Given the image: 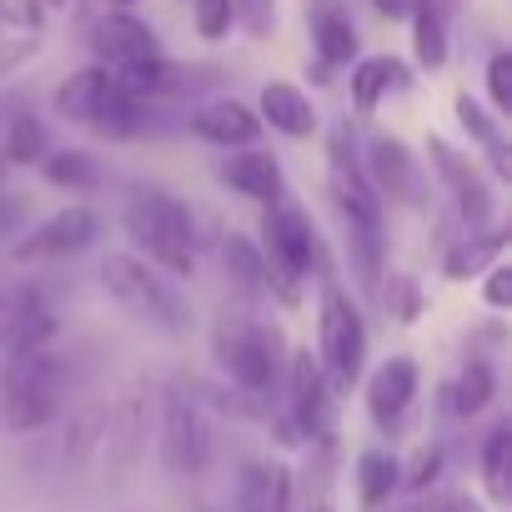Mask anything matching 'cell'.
Masks as SVG:
<instances>
[{"label": "cell", "instance_id": "cell-1", "mask_svg": "<svg viewBox=\"0 0 512 512\" xmlns=\"http://www.w3.org/2000/svg\"><path fill=\"white\" fill-rule=\"evenodd\" d=\"M121 226L131 236V256H141L146 267H156L161 277H191L196 272V216L181 196L146 186L126 201Z\"/></svg>", "mask_w": 512, "mask_h": 512}, {"label": "cell", "instance_id": "cell-2", "mask_svg": "<svg viewBox=\"0 0 512 512\" xmlns=\"http://www.w3.org/2000/svg\"><path fill=\"white\" fill-rule=\"evenodd\" d=\"M256 251H262V262H267V292L282 307H297L302 302V282L312 272L322 282H332V262H327L322 236L312 231L307 211L292 206L287 196L262 211V241H256Z\"/></svg>", "mask_w": 512, "mask_h": 512}, {"label": "cell", "instance_id": "cell-3", "mask_svg": "<svg viewBox=\"0 0 512 512\" xmlns=\"http://www.w3.org/2000/svg\"><path fill=\"white\" fill-rule=\"evenodd\" d=\"M101 287L111 292V302L136 317L141 327L161 332V337H186L191 332V307L186 297L171 287V277H161L156 267H146L131 251H111L101 262Z\"/></svg>", "mask_w": 512, "mask_h": 512}, {"label": "cell", "instance_id": "cell-4", "mask_svg": "<svg viewBox=\"0 0 512 512\" xmlns=\"http://www.w3.org/2000/svg\"><path fill=\"white\" fill-rule=\"evenodd\" d=\"M211 352H216V367L231 377V387H241L246 397H267L277 372H282V327L277 322H251V317H221L216 332H211Z\"/></svg>", "mask_w": 512, "mask_h": 512}, {"label": "cell", "instance_id": "cell-5", "mask_svg": "<svg viewBox=\"0 0 512 512\" xmlns=\"http://www.w3.org/2000/svg\"><path fill=\"white\" fill-rule=\"evenodd\" d=\"M317 362L332 387H357L367 367V322L352 307V297L337 282H322V307H317Z\"/></svg>", "mask_w": 512, "mask_h": 512}, {"label": "cell", "instance_id": "cell-6", "mask_svg": "<svg viewBox=\"0 0 512 512\" xmlns=\"http://www.w3.org/2000/svg\"><path fill=\"white\" fill-rule=\"evenodd\" d=\"M161 467L171 477H196L211 457V427L201 417V402L186 392H161Z\"/></svg>", "mask_w": 512, "mask_h": 512}, {"label": "cell", "instance_id": "cell-7", "mask_svg": "<svg viewBox=\"0 0 512 512\" xmlns=\"http://www.w3.org/2000/svg\"><path fill=\"white\" fill-rule=\"evenodd\" d=\"M427 156H432V171L442 176V186H447V196H452V206H457L467 236L487 231V226H492V211H497V196H492L487 176L472 166V156H462V151H457L452 141H442V136H427Z\"/></svg>", "mask_w": 512, "mask_h": 512}, {"label": "cell", "instance_id": "cell-8", "mask_svg": "<svg viewBox=\"0 0 512 512\" xmlns=\"http://www.w3.org/2000/svg\"><path fill=\"white\" fill-rule=\"evenodd\" d=\"M101 236V216L91 206H61L56 216H46L41 226H31L16 246H11V262H61V256H76V251H91Z\"/></svg>", "mask_w": 512, "mask_h": 512}, {"label": "cell", "instance_id": "cell-9", "mask_svg": "<svg viewBox=\"0 0 512 512\" xmlns=\"http://www.w3.org/2000/svg\"><path fill=\"white\" fill-rule=\"evenodd\" d=\"M146 437H151V397L146 387H131L116 407H106V427H101V457L111 482H126L136 472Z\"/></svg>", "mask_w": 512, "mask_h": 512}, {"label": "cell", "instance_id": "cell-10", "mask_svg": "<svg viewBox=\"0 0 512 512\" xmlns=\"http://www.w3.org/2000/svg\"><path fill=\"white\" fill-rule=\"evenodd\" d=\"M362 176L377 191V201H397V206H417L422 201V166L397 136H372Z\"/></svg>", "mask_w": 512, "mask_h": 512}, {"label": "cell", "instance_id": "cell-11", "mask_svg": "<svg viewBox=\"0 0 512 512\" xmlns=\"http://www.w3.org/2000/svg\"><path fill=\"white\" fill-rule=\"evenodd\" d=\"M91 51L101 56L106 71H121V66H136V61H156L161 56V41H156V31L141 16L111 11V16H101L91 26Z\"/></svg>", "mask_w": 512, "mask_h": 512}, {"label": "cell", "instance_id": "cell-12", "mask_svg": "<svg viewBox=\"0 0 512 512\" xmlns=\"http://www.w3.org/2000/svg\"><path fill=\"white\" fill-rule=\"evenodd\" d=\"M412 402H417V362L412 357H387L367 377V412H372V422L382 432H397Z\"/></svg>", "mask_w": 512, "mask_h": 512}, {"label": "cell", "instance_id": "cell-13", "mask_svg": "<svg viewBox=\"0 0 512 512\" xmlns=\"http://www.w3.org/2000/svg\"><path fill=\"white\" fill-rule=\"evenodd\" d=\"M186 126H191L201 141L221 146V151H246V146H256V136H262V121H256V111L241 106V101H231V96L201 101V106L186 116Z\"/></svg>", "mask_w": 512, "mask_h": 512}, {"label": "cell", "instance_id": "cell-14", "mask_svg": "<svg viewBox=\"0 0 512 512\" xmlns=\"http://www.w3.org/2000/svg\"><path fill=\"white\" fill-rule=\"evenodd\" d=\"M221 181L231 191H241L246 201H262V206H277L287 196V176H282V161L262 146H246V151H231L221 161Z\"/></svg>", "mask_w": 512, "mask_h": 512}, {"label": "cell", "instance_id": "cell-15", "mask_svg": "<svg viewBox=\"0 0 512 512\" xmlns=\"http://www.w3.org/2000/svg\"><path fill=\"white\" fill-rule=\"evenodd\" d=\"M327 372L322 362L312 357V347H297L292 352V422L302 427V437H322L327 432V412H332V397H327Z\"/></svg>", "mask_w": 512, "mask_h": 512}, {"label": "cell", "instance_id": "cell-16", "mask_svg": "<svg viewBox=\"0 0 512 512\" xmlns=\"http://www.w3.org/2000/svg\"><path fill=\"white\" fill-rule=\"evenodd\" d=\"M256 121L282 131V136H292V141H307L317 131V106L292 81H267L262 86V101H256Z\"/></svg>", "mask_w": 512, "mask_h": 512}, {"label": "cell", "instance_id": "cell-17", "mask_svg": "<svg viewBox=\"0 0 512 512\" xmlns=\"http://www.w3.org/2000/svg\"><path fill=\"white\" fill-rule=\"evenodd\" d=\"M236 512H292V467L246 462L236 482Z\"/></svg>", "mask_w": 512, "mask_h": 512}, {"label": "cell", "instance_id": "cell-18", "mask_svg": "<svg viewBox=\"0 0 512 512\" xmlns=\"http://www.w3.org/2000/svg\"><path fill=\"white\" fill-rule=\"evenodd\" d=\"M61 382H66V362L51 347L11 352L6 367H0V397H21V392H51V397H61Z\"/></svg>", "mask_w": 512, "mask_h": 512}, {"label": "cell", "instance_id": "cell-19", "mask_svg": "<svg viewBox=\"0 0 512 512\" xmlns=\"http://www.w3.org/2000/svg\"><path fill=\"white\" fill-rule=\"evenodd\" d=\"M307 26H312V46H317V61L322 66H352L357 61V26H352V16L342 11V6H312V16H307Z\"/></svg>", "mask_w": 512, "mask_h": 512}, {"label": "cell", "instance_id": "cell-20", "mask_svg": "<svg viewBox=\"0 0 512 512\" xmlns=\"http://www.w3.org/2000/svg\"><path fill=\"white\" fill-rule=\"evenodd\" d=\"M407 86H412V71L397 56H367L352 66V106L362 116H372L387 91H407Z\"/></svg>", "mask_w": 512, "mask_h": 512}, {"label": "cell", "instance_id": "cell-21", "mask_svg": "<svg viewBox=\"0 0 512 512\" xmlns=\"http://www.w3.org/2000/svg\"><path fill=\"white\" fill-rule=\"evenodd\" d=\"M106 96H111V71L106 66H86V71H76V76H66L56 86V116H66L76 126H91L96 111L106 106Z\"/></svg>", "mask_w": 512, "mask_h": 512}, {"label": "cell", "instance_id": "cell-22", "mask_svg": "<svg viewBox=\"0 0 512 512\" xmlns=\"http://www.w3.org/2000/svg\"><path fill=\"white\" fill-rule=\"evenodd\" d=\"M502 251H507V236H502V231L462 236V241L442 256V277H447V282H472V277H482L487 267L502 262Z\"/></svg>", "mask_w": 512, "mask_h": 512}, {"label": "cell", "instance_id": "cell-23", "mask_svg": "<svg viewBox=\"0 0 512 512\" xmlns=\"http://www.w3.org/2000/svg\"><path fill=\"white\" fill-rule=\"evenodd\" d=\"M412 21V56L422 71H442L447 66V6L442 0H417Z\"/></svg>", "mask_w": 512, "mask_h": 512}, {"label": "cell", "instance_id": "cell-24", "mask_svg": "<svg viewBox=\"0 0 512 512\" xmlns=\"http://www.w3.org/2000/svg\"><path fill=\"white\" fill-rule=\"evenodd\" d=\"M397 487H402V462H397V452H387V447H367V452L357 457V497H362V507H382V502H392Z\"/></svg>", "mask_w": 512, "mask_h": 512}, {"label": "cell", "instance_id": "cell-25", "mask_svg": "<svg viewBox=\"0 0 512 512\" xmlns=\"http://www.w3.org/2000/svg\"><path fill=\"white\" fill-rule=\"evenodd\" d=\"M221 262H226V277L241 297H267V262H262V251H256L251 236H226L221 241Z\"/></svg>", "mask_w": 512, "mask_h": 512}, {"label": "cell", "instance_id": "cell-26", "mask_svg": "<svg viewBox=\"0 0 512 512\" xmlns=\"http://www.w3.org/2000/svg\"><path fill=\"white\" fill-rule=\"evenodd\" d=\"M492 392H497L492 362L467 357V362H462V372H457V382H452L442 397H447V412H457V417H477V412L492 402Z\"/></svg>", "mask_w": 512, "mask_h": 512}, {"label": "cell", "instance_id": "cell-27", "mask_svg": "<svg viewBox=\"0 0 512 512\" xmlns=\"http://www.w3.org/2000/svg\"><path fill=\"white\" fill-rule=\"evenodd\" d=\"M477 462H482L487 497H492V502H507V497H512V487H507V477H512V422H497V427L482 437Z\"/></svg>", "mask_w": 512, "mask_h": 512}, {"label": "cell", "instance_id": "cell-28", "mask_svg": "<svg viewBox=\"0 0 512 512\" xmlns=\"http://www.w3.org/2000/svg\"><path fill=\"white\" fill-rule=\"evenodd\" d=\"M61 417V397L51 392H21V397H0V422H6L11 432H41Z\"/></svg>", "mask_w": 512, "mask_h": 512}, {"label": "cell", "instance_id": "cell-29", "mask_svg": "<svg viewBox=\"0 0 512 512\" xmlns=\"http://www.w3.org/2000/svg\"><path fill=\"white\" fill-rule=\"evenodd\" d=\"M91 131H101V136H111V141H131V136H141V131H146V101L116 91V81H111V96H106V106L96 111Z\"/></svg>", "mask_w": 512, "mask_h": 512}, {"label": "cell", "instance_id": "cell-30", "mask_svg": "<svg viewBox=\"0 0 512 512\" xmlns=\"http://www.w3.org/2000/svg\"><path fill=\"white\" fill-rule=\"evenodd\" d=\"M41 171L61 191H96L101 186V161L91 151H46Z\"/></svg>", "mask_w": 512, "mask_h": 512}, {"label": "cell", "instance_id": "cell-31", "mask_svg": "<svg viewBox=\"0 0 512 512\" xmlns=\"http://www.w3.org/2000/svg\"><path fill=\"white\" fill-rule=\"evenodd\" d=\"M0 161H16V166L46 161V126L36 116H16L11 131H6V151H0Z\"/></svg>", "mask_w": 512, "mask_h": 512}, {"label": "cell", "instance_id": "cell-32", "mask_svg": "<svg viewBox=\"0 0 512 512\" xmlns=\"http://www.w3.org/2000/svg\"><path fill=\"white\" fill-rule=\"evenodd\" d=\"M452 111H457V126H462V131H467V136H472V141L487 151V156L507 146V141H502V126H497V116H487V111H482L472 96H457V101H452Z\"/></svg>", "mask_w": 512, "mask_h": 512}, {"label": "cell", "instance_id": "cell-33", "mask_svg": "<svg viewBox=\"0 0 512 512\" xmlns=\"http://www.w3.org/2000/svg\"><path fill=\"white\" fill-rule=\"evenodd\" d=\"M382 307H387V317H392V322L412 327V322L422 317V287H417V277L392 272V282L382 287Z\"/></svg>", "mask_w": 512, "mask_h": 512}, {"label": "cell", "instance_id": "cell-34", "mask_svg": "<svg viewBox=\"0 0 512 512\" xmlns=\"http://www.w3.org/2000/svg\"><path fill=\"white\" fill-rule=\"evenodd\" d=\"M101 427H106V407H86L71 417V432H66V462H86L96 447H101Z\"/></svg>", "mask_w": 512, "mask_h": 512}, {"label": "cell", "instance_id": "cell-35", "mask_svg": "<svg viewBox=\"0 0 512 512\" xmlns=\"http://www.w3.org/2000/svg\"><path fill=\"white\" fill-rule=\"evenodd\" d=\"M191 16H196V36H201V41H226L231 26H236L231 0H196Z\"/></svg>", "mask_w": 512, "mask_h": 512}, {"label": "cell", "instance_id": "cell-36", "mask_svg": "<svg viewBox=\"0 0 512 512\" xmlns=\"http://www.w3.org/2000/svg\"><path fill=\"white\" fill-rule=\"evenodd\" d=\"M231 16L246 26V36L267 41L277 31V0H231Z\"/></svg>", "mask_w": 512, "mask_h": 512}, {"label": "cell", "instance_id": "cell-37", "mask_svg": "<svg viewBox=\"0 0 512 512\" xmlns=\"http://www.w3.org/2000/svg\"><path fill=\"white\" fill-rule=\"evenodd\" d=\"M437 477H442V447L427 442V447H417V457L402 467V487H407V492H427Z\"/></svg>", "mask_w": 512, "mask_h": 512}, {"label": "cell", "instance_id": "cell-38", "mask_svg": "<svg viewBox=\"0 0 512 512\" xmlns=\"http://www.w3.org/2000/svg\"><path fill=\"white\" fill-rule=\"evenodd\" d=\"M487 96H492L497 116H512V56L507 51H497L487 61Z\"/></svg>", "mask_w": 512, "mask_h": 512}, {"label": "cell", "instance_id": "cell-39", "mask_svg": "<svg viewBox=\"0 0 512 512\" xmlns=\"http://www.w3.org/2000/svg\"><path fill=\"white\" fill-rule=\"evenodd\" d=\"M482 277H487V282H482V302H487L492 312H507V307H512V267L497 262V267H487Z\"/></svg>", "mask_w": 512, "mask_h": 512}, {"label": "cell", "instance_id": "cell-40", "mask_svg": "<svg viewBox=\"0 0 512 512\" xmlns=\"http://www.w3.org/2000/svg\"><path fill=\"white\" fill-rule=\"evenodd\" d=\"M26 211H31V206H26V196H16V191H0V241L21 231Z\"/></svg>", "mask_w": 512, "mask_h": 512}, {"label": "cell", "instance_id": "cell-41", "mask_svg": "<svg viewBox=\"0 0 512 512\" xmlns=\"http://www.w3.org/2000/svg\"><path fill=\"white\" fill-rule=\"evenodd\" d=\"M422 512H487V507H482L472 492H437Z\"/></svg>", "mask_w": 512, "mask_h": 512}, {"label": "cell", "instance_id": "cell-42", "mask_svg": "<svg viewBox=\"0 0 512 512\" xmlns=\"http://www.w3.org/2000/svg\"><path fill=\"white\" fill-rule=\"evenodd\" d=\"M31 51H36V36H21L16 46H6V51H0V76H6L11 66H21V61H26Z\"/></svg>", "mask_w": 512, "mask_h": 512}, {"label": "cell", "instance_id": "cell-43", "mask_svg": "<svg viewBox=\"0 0 512 512\" xmlns=\"http://www.w3.org/2000/svg\"><path fill=\"white\" fill-rule=\"evenodd\" d=\"M372 6H377L382 21H407V16L417 11V0H372Z\"/></svg>", "mask_w": 512, "mask_h": 512}, {"label": "cell", "instance_id": "cell-44", "mask_svg": "<svg viewBox=\"0 0 512 512\" xmlns=\"http://www.w3.org/2000/svg\"><path fill=\"white\" fill-rule=\"evenodd\" d=\"M16 21L36 31V26H41V6H36V0H21V6H16Z\"/></svg>", "mask_w": 512, "mask_h": 512}, {"label": "cell", "instance_id": "cell-45", "mask_svg": "<svg viewBox=\"0 0 512 512\" xmlns=\"http://www.w3.org/2000/svg\"><path fill=\"white\" fill-rule=\"evenodd\" d=\"M307 76H312V81H317V86H327V81H332V66H322V61H317V66H312V61H307Z\"/></svg>", "mask_w": 512, "mask_h": 512}, {"label": "cell", "instance_id": "cell-46", "mask_svg": "<svg viewBox=\"0 0 512 512\" xmlns=\"http://www.w3.org/2000/svg\"><path fill=\"white\" fill-rule=\"evenodd\" d=\"M106 6H111V11H131V6H136V0H106Z\"/></svg>", "mask_w": 512, "mask_h": 512}, {"label": "cell", "instance_id": "cell-47", "mask_svg": "<svg viewBox=\"0 0 512 512\" xmlns=\"http://www.w3.org/2000/svg\"><path fill=\"white\" fill-rule=\"evenodd\" d=\"M312 6H337V0H312Z\"/></svg>", "mask_w": 512, "mask_h": 512}, {"label": "cell", "instance_id": "cell-48", "mask_svg": "<svg viewBox=\"0 0 512 512\" xmlns=\"http://www.w3.org/2000/svg\"><path fill=\"white\" fill-rule=\"evenodd\" d=\"M312 512H332V507H327V502H317V507H312Z\"/></svg>", "mask_w": 512, "mask_h": 512}, {"label": "cell", "instance_id": "cell-49", "mask_svg": "<svg viewBox=\"0 0 512 512\" xmlns=\"http://www.w3.org/2000/svg\"><path fill=\"white\" fill-rule=\"evenodd\" d=\"M0 166H6V161H0Z\"/></svg>", "mask_w": 512, "mask_h": 512}]
</instances>
